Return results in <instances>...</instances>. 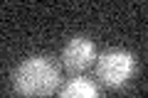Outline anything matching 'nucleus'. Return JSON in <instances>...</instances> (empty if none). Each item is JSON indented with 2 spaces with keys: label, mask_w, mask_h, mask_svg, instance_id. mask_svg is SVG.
<instances>
[{
  "label": "nucleus",
  "mask_w": 148,
  "mask_h": 98,
  "mask_svg": "<svg viewBox=\"0 0 148 98\" xmlns=\"http://www.w3.org/2000/svg\"><path fill=\"white\" fill-rule=\"evenodd\" d=\"M12 88L25 98H45L59 88V66L45 54H32L15 66Z\"/></svg>",
  "instance_id": "nucleus-1"
},
{
  "label": "nucleus",
  "mask_w": 148,
  "mask_h": 98,
  "mask_svg": "<svg viewBox=\"0 0 148 98\" xmlns=\"http://www.w3.org/2000/svg\"><path fill=\"white\" fill-rule=\"evenodd\" d=\"M136 71V57L128 49H106L96 59V78L109 88H119Z\"/></svg>",
  "instance_id": "nucleus-2"
},
{
  "label": "nucleus",
  "mask_w": 148,
  "mask_h": 98,
  "mask_svg": "<svg viewBox=\"0 0 148 98\" xmlns=\"http://www.w3.org/2000/svg\"><path fill=\"white\" fill-rule=\"evenodd\" d=\"M96 44L84 34H74L62 49V64L69 74H82L94 64Z\"/></svg>",
  "instance_id": "nucleus-3"
},
{
  "label": "nucleus",
  "mask_w": 148,
  "mask_h": 98,
  "mask_svg": "<svg viewBox=\"0 0 148 98\" xmlns=\"http://www.w3.org/2000/svg\"><path fill=\"white\" fill-rule=\"evenodd\" d=\"M59 98H101V93L91 78L74 76L59 88Z\"/></svg>",
  "instance_id": "nucleus-4"
}]
</instances>
